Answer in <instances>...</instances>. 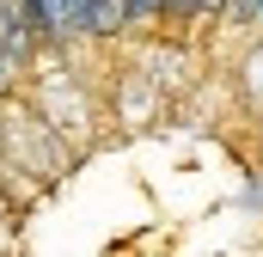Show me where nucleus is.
Returning <instances> with one entry per match:
<instances>
[{
    "instance_id": "obj_1",
    "label": "nucleus",
    "mask_w": 263,
    "mask_h": 257,
    "mask_svg": "<svg viewBox=\"0 0 263 257\" xmlns=\"http://www.w3.org/2000/svg\"><path fill=\"white\" fill-rule=\"evenodd\" d=\"M129 31V0H92V31L86 37H117Z\"/></svg>"
},
{
    "instance_id": "obj_3",
    "label": "nucleus",
    "mask_w": 263,
    "mask_h": 257,
    "mask_svg": "<svg viewBox=\"0 0 263 257\" xmlns=\"http://www.w3.org/2000/svg\"><path fill=\"white\" fill-rule=\"evenodd\" d=\"M55 6H62L67 37H86V31H92V0H55Z\"/></svg>"
},
{
    "instance_id": "obj_2",
    "label": "nucleus",
    "mask_w": 263,
    "mask_h": 257,
    "mask_svg": "<svg viewBox=\"0 0 263 257\" xmlns=\"http://www.w3.org/2000/svg\"><path fill=\"white\" fill-rule=\"evenodd\" d=\"M227 0H172V25H202V19H220Z\"/></svg>"
},
{
    "instance_id": "obj_4",
    "label": "nucleus",
    "mask_w": 263,
    "mask_h": 257,
    "mask_svg": "<svg viewBox=\"0 0 263 257\" xmlns=\"http://www.w3.org/2000/svg\"><path fill=\"white\" fill-rule=\"evenodd\" d=\"M251 12H257V0H227V6H220L227 25H251Z\"/></svg>"
}]
</instances>
